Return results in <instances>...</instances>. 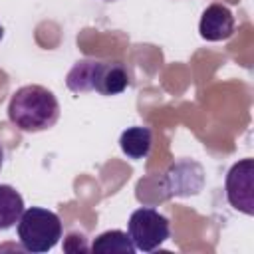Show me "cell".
I'll return each mask as SVG.
<instances>
[{"mask_svg": "<svg viewBox=\"0 0 254 254\" xmlns=\"http://www.w3.org/2000/svg\"><path fill=\"white\" fill-rule=\"evenodd\" d=\"M8 119L24 133L46 131L60 119V103L48 87L24 85L10 97Z\"/></svg>", "mask_w": 254, "mask_h": 254, "instance_id": "cell-1", "label": "cell"}, {"mask_svg": "<svg viewBox=\"0 0 254 254\" xmlns=\"http://www.w3.org/2000/svg\"><path fill=\"white\" fill-rule=\"evenodd\" d=\"M129 83L131 79L127 67L121 62L81 60L69 69L65 77V85L73 93L97 91L101 95H119Z\"/></svg>", "mask_w": 254, "mask_h": 254, "instance_id": "cell-2", "label": "cell"}, {"mask_svg": "<svg viewBox=\"0 0 254 254\" xmlns=\"http://www.w3.org/2000/svg\"><path fill=\"white\" fill-rule=\"evenodd\" d=\"M62 220L54 210L30 206L18 220V238L28 252H48L62 238Z\"/></svg>", "mask_w": 254, "mask_h": 254, "instance_id": "cell-3", "label": "cell"}, {"mask_svg": "<svg viewBox=\"0 0 254 254\" xmlns=\"http://www.w3.org/2000/svg\"><path fill=\"white\" fill-rule=\"evenodd\" d=\"M127 232L137 250L151 252L159 248L171 236L169 218L151 206H141L133 210L127 222Z\"/></svg>", "mask_w": 254, "mask_h": 254, "instance_id": "cell-4", "label": "cell"}, {"mask_svg": "<svg viewBox=\"0 0 254 254\" xmlns=\"http://www.w3.org/2000/svg\"><path fill=\"white\" fill-rule=\"evenodd\" d=\"M224 190L232 208L248 216L254 214V161L252 159H242L228 169Z\"/></svg>", "mask_w": 254, "mask_h": 254, "instance_id": "cell-5", "label": "cell"}, {"mask_svg": "<svg viewBox=\"0 0 254 254\" xmlns=\"http://www.w3.org/2000/svg\"><path fill=\"white\" fill-rule=\"evenodd\" d=\"M163 185L169 196H190L200 192L204 185V171L196 161L183 159L169 167Z\"/></svg>", "mask_w": 254, "mask_h": 254, "instance_id": "cell-6", "label": "cell"}, {"mask_svg": "<svg viewBox=\"0 0 254 254\" xmlns=\"http://www.w3.org/2000/svg\"><path fill=\"white\" fill-rule=\"evenodd\" d=\"M198 32L208 42H220V40L230 38L234 34V16H232V12L226 6L218 4V2L206 6V10L200 16Z\"/></svg>", "mask_w": 254, "mask_h": 254, "instance_id": "cell-7", "label": "cell"}, {"mask_svg": "<svg viewBox=\"0 0 254 254\" xmlns=\"http://www.w3.org/2000/svg\"><path fill=\"white\" fill-rule=\"evenodd\" d=\"M153 145V133L149 127H129L119 137V147L129 159H145Z\"/></svg>", "mask_w": 254, "mask_h": 254, "instance_id": "cell-8", "label": "cell"}, {"mask_svg": "<svg viewBox=\"0 0 254 254\" xmlns=\"http://www.w3.org/2000/svg\"><path fill=\"white\" fill-rule=\"evenodd\" d=\"M24 212V198L22 194L10 187L0 185V230L12 228Z\"/></svg>", "mask_w": 254, "mask_h": 254, "instance_id": "cell-9", "label": "cell"}, {"mask_svg": "<svg viewBox=\"0 0 254 254\" xmlns=\"http://www.w3.org/2000/svg\"><path fill=\"white\" fill-rule=\"evenodd\" d=\"M91 252L95 254H113V252H121V254H133L137 248L129 236V232L123 230H107L101 232L93 242H91Z\"/></svg>", "mask_w": 254, "mask_h": 254, "instance_id": "cell-10", "label": "cell"}, {"mask_svg": "<svg viewBox=\"0 0 254 254\" xmlns=\"http://www.w3.org/2000/svg\"><path fill=\"white\" fill-rule=\"evenodd\" d=\"M2 161H4V149H2V145H0V169H2Z\"/></svg>", "mask_w": 254, "mask_h": 254, "instance_id": "cell-11", "label": "cell"}, {"mask_svg": "<svg viewBox=\"0 0 254 254\" xmlns=\"http://www.w3.org/2000/svg\"><path fill=\"white\" fill-rule=\"evenodd\" d=\"M0 40H2V26H0Z\"/></svg>", "mask_w": 254, "mask_h": 254, "instance_id": "cell-12", "label": "cell"}]
</instances>
